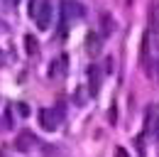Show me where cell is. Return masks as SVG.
I'll list each match as a JSON object with an SVG mask.
<instances>
[{"instance_id":"6","label":"cell","mask_w":159,"mask_h":157,"mask_svg":"<svg viewBox=\"0 0 159 157\" xmlns=\"http://www.w3.org/2000/svg\"><path fill=\"white\" fill-rule=\"evenodd\" d=\"M66 69H69V57L61 54L59 59L52 61V66H49V78H54V81L64 78V76H66Z\"/></svg>"},{"instance_id":"17","label":"cell","mask_w":159,"mask_h":157,"mask_svg":"<svg viewBox=\"0 0 159 157\" xmlns=\"http://www.w3.org/2000/svg\"><path fill=\"white\" fill-rule=\"evenodd\" d=\"M115 116H118V111H115V108H110V113H108V118H110V123H115Z\"/></svg>"},{"instance_id":"2","label":"cell","mask_w":159,"mask_h":157,"mask_svg":"<svg viewBox=\"0 0 159 157\" xmlns=\"http://www.w3.org/2000/svg\"><path fill=\"white\" fill-rule=\"evenodd\" d=\"M61 118H64L61 108H42V111H39V125L44 128V130L54 133V130L59 128Z\"/></svg>"},{"instance_id":"18","label":"cell","mask_w":159,"mask_h":157,"mask_svg":"<svg viewBox=\"0 0 159 157\" xmlns=\"http://www.w3.org/2000/svg\"><path fill=\"white\" fill-rule=\"evenodd\" d=\"M0 66H5V52L0 49Z\"/></svg>"},{"instance_id":"14","label":"cell","mask_w":159,"mask_h":157,"mask_svg":"<svg viewBox=\"0 0 159 157\" xmlns=\"http://www.w3.org/2000/svg\"><path fill=\"white\" fill-rule=\"evenodd\" d=\"M115 157H130V152L125 147H115Z\"/></svg>"},{"instance_id":"8","label":"cell","mask_w":159,"mask_h":157,"mask_svg":"<svg viewBox=\"0 0 159 157\" xmlns=\"http://www.w3.org/2000/svg\"><path fill=\"white\" fill-rule=\"evenodd\" d=\"M86 49H88V54H91V57H98L100 49H103V44H100V35L91 32V35L86 37Z\"/></svg>"},{"instance_id":"10","label":"cell","mask_w":159,"mask_h":157,"mask_svg":"<svg viewBox=\"0 0 159 157\" xmlns=\"http://www.w3.org/2000/svg\"><path fill=\"white\" fill-rule=\"evenodd\" d=\"M149 20H152V30H154V32H159V0H154V5H152Z\"/></svg>"},{"instance_id":"13","label":"cell","mask_w":159,"mask_h":157,"mask_svg":"<svg viewBox=\"0 0 159 157\" xmlns=\"http://www.w3.org/2000/svg\"><path fill=\"white\" fill-rule=\"evenodd\" d=\"M103 64H105V66H103V71H105V74H113V71H115V64H113V59H105Z\"/></svg>"},{"instance_id":"3","label":"cell","mask_w":159,"mask_h":157,"mask_svg":"<svg viewBox=\"0 0 159 157\" xmlns=\"http://www.w3.org/2000/svg\"><path fill=\"white\" fill-rule=\"evenodd\" d=\"M61 32H64V27H66V22L69 20H76V17H83V7H81L79 2H74V0H64L61 2Z\"/></svg>"},{"instance_id":"15","label":"cell","mask_w":159,"mask_h":157,"mask_svg":"<svg viewBox=\"0 0 159 157\" xmlns=\"http://www.w3.org/2000/svg\"><path fill=\"white\" fill-rule=\"evenodd\" d=\"M17 111H20L22 116H30V108H27L25 103H17Z\"/></svg>"},{"instance_id":"9","label":"cell","mask_w":159,"mask_h":157,"mask_svg":"<svg viewBox=\"0 0 159 157\" xmlns=\"http://www.w3.org/2000/svg\"><path fill=\"white\" fill-rule=\"evenodd\" d=\"M25 52H27L30 57H37V54H39V42L32 37V35H25Z\"/></svg>"},{"instance_id":"5","label":"cell","mask_w":159,"mask_h":157,"mask_svg":"<svg viewBox=\"0 0 159 157\" xmlns=\"http://www.w3.org/2000/svg\"><path fill=\"white\" fill-rule=\"evenodd\" d=\"M100 81H103L100 66H98V64H91V66H88V91H91V96H98Z\"/></svg>"},{"instance_id":"1","label":"cell","mask_w":159,"mask_h":157,"mask_svg":"<svg viewBox=\"0 0 159 157\" xmlns=\"http://www.w3.org/2000/svg\"><path fill=\"white\" fill-rule=\"evenodd\" d=\"M139 61L144 66V71L149 74L154 69V37L149 32L142 35V44H139Z\"/></svg>"},{"instance_id":"20","label":"cell","mask_w":159,"mask_h":157,"mask_svg":"<svg viewBox=\"0 0 159 157\" xmlns=\"http://www.w3.org/2000/svg\"><path fill=\"white\" fill-rule=\"evenodd\" d=\"M12 2H15V0H12Z\"/></svg>"},{"instance_id":"19","label":"cell","mask_w":159,"mask_h":157,"mask_svg":"<svg viewBox=\"0 0 159 157\" xmlns=\"http://www.w3.org/2000/svg\"><path fill=\"white\" fill-rule=\"evenodd\" d=\"M154 137H157V142H159V123L154 125Z\"/></svg>"},{"instance_id":"12","label":"cell","mask_w":159,"mask_h":157,"mask_svg":"<svg viewBox=\"0 0 159 157\" xmlns=\"http://www.w3.org/2000/svg\"><path fill=\"white\" fill-rule=\"evenodd\" d=\"M113 32V20L110 15H103V35H110Z\"/></svg>"},{"instance_id":"16","label":"cell","mask_w":159,"mask_h":157,"mask_svg":"<svg viewBox=\"0 0 159 157\" xmlns=\"http://www.w3.org/2000/svg\"><path fill=\"white\" fill-rule=\"evenodd\" d=\"M152 71H154V76H157V83H159V57H157V61H154V69H152Z\"/></svg>"},{"instance_id":"11","label":"cell","mask_w":159,"mask_h":157,"mask_svg":"<svg viewBox=\"0 0 159 157\" xmlns=\"http://www.w3.org/2000/svg\"><path fill=\"white\" fill-rule=\"evenodd\" d=\"M37 10H39V0H27V12H30V17H34Z\"/></svg>"},{"instance_id":"4","label":"cell","mask_w":159,"mask_h":157,"mask_svg":"<svg viewBox=\"0 0 159 157\" xmlns=\"http://www.w3.org/2000/svg\"><path fill=\"white\" fill-rule=\"evenodd\" d=\"M37 27L39 30H49V25H52V2L49 0H39V10H37Z\"/></svg>"},{"instance_id":"7","label":"cell","mask_w":159,"mask_h":157,"mask_svg":"<svg viewBox=\"0 0 159 157\" xmlns=\"http://www.w3.org/2000/svg\"><path fill=\"white\" fill-rule=\"evenodd\" d=\"M34 145H37V137L32 135L30 130H22L20 135H17V140H15V147H17L20 152H30Z\"/></svg>"}]
</instances>
